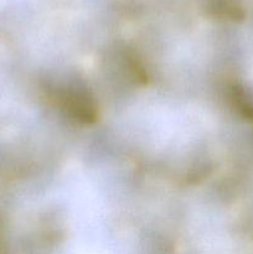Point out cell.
Returning a JSON list of instances; mask_svg holds the SVG:
<instances>
[{"mask_svg": "<svg viewBox=\"0 0 253 254\" xmlns=\"http://www.w3.org/2000/svg\"><path fill=\"white\" fill-rule=\"evenodd\" d=\"M55 96L57 97L60 106L66 109L67 113L73 118L83 123H91L96 119L93 101L84 88H79L74 84L63 86L57 89Z\"/></svg>", "mask_w": 253, "mask_h": 254, "instance_id": "cell-1", "label": "cell"}]
</instances>
